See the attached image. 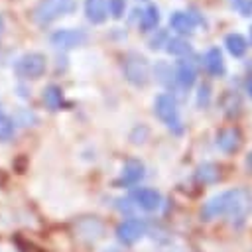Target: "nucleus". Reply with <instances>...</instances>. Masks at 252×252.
Returning a JSON list of instances; mask_svg holds the SVG:
<instances>
[{
  "mask_svg": "<svg viewBox=\"0 0 252 252\" xmlns=\"http://www.w3.org/2000/svg\"><path fill=\"white\" fill-rule=\"evenodd\" d=\"M130 201L136 207H140L144 211H150V213L158 211L161 207V195L152 187H136L130 195Z\"/></svg>",
  "mask_w": 252,
  "mask_h": 252,
  "instance_id": "6e6552de",
  "label": "nucleus"
},
{
  "mask_svg": "<svg viewBox=\"0 0 252 252\" xmlns=\"http://www.w3.org/2000/svg\"><path fill=\"white\" fill-rule=\"evenodd\" d=\"M45 69H47V59L39 51L24 53L14 65L16 75L22 79H39L45 73Z\"/></svg>",
  "mask_w": 252,
  "mask_h": 252,
  "instance_id": "39448f33",
  "label": "nucleus"
},
{
  "mask_svg": "<svg viewBox=\"0 0 252 252\" xmlns=\"http://www.w3.org/2000/svg\"><path fill=\"white\" fill-rule=\"evenodd\" d=\"M85 16L91 24H104L108 18V0H85Z\"/></svg>",
  "mask_w": 252,
  "mask_h": 252,
  "instance_id": "ddd939ff",
  "label": "nucleus"
},
{
  "mask_svg": "<svg viewBox=\"0 0 252 252\" xmlns=\"http://www.w3.org/2000/svg\"><path fill=\"white\" fill-rule=\"evenodd\" d=\"M250 41H252V28H250Z\"/></svg>",
  "mask_w": 252,
  "mask_h": 252,
  "instance_id": "c756f323",
  "label": "nucleus"
},
{
  "mask_svg": "<svg viewBox=\"0 0 252 252\" xmlns=\"http://www.w3.org/2000/svg\"><path fill=\"white\" fill-rule=\"evenodd\" d=\"M144 177V163L140 159H128L124 165H122V171H120V177H118V185H136L140 179Z\"/></svg>",
  "mask_w": 252,
  "mask_h": 252,
  "instance_id": "f8f14e48",
  "label": "nucleus"
},
{
  "mask_svg": "<svg viewBox=\"0 0 252 252\" xmlns=\"http://www.w3.org/2000/svg\"><path fill=\"white\" fill-rule=\"evenodd\" d=\"M242 144V136L238 128H222L217 134V148L224 154H234Z\"/></svg>",
  "mask_w": 252,
  "mask_h": 252,
  "instance_id": "1a4fd4ad",
  "label": "nucleus"
},
{
  "mask_svg": "<svg viewBox=\"0 0 252 252\" xmlns=\"http://www.w3.org/2000/svg\"><path fill=\"white\" fill-rule=\"evenodd\" d=\"M158 24H159V10H158V6L148 4L140 12V28L144 32H152V30L158 28Z\"/></svg>",
  "mask_w": 252,
  "mask_h": 252,
  "instance_id": "a211bd4d",
  "label": "nucleus"
},
{
  "mask_svg": "<svg viewBox=\"0 0 252 252\" xmlns=\"http://www.w3.org/2000/svg\"><path fill=\"white\" fill-rule=\"evenodd\" d=\"M154 73H156V77H158L159 83L171 87V77L175 79V71H171V67L167 63H158L156 69H154Z\"/></svg>",
  "mask_w": 252,
  "mask_h": 252,
  "instance_id": "4be33fe9",
  "label": "nucleus"
},
{
  "mask_svg": "<svg viewBox=\"0 0 252 252\" xmlns=\"http://www.w3.org/2000/svg\"><path fill=\"white\" fill-rule=\"evenodd\" d=\"M165 49H167V53L177 55V57H185V55L191 53V45H189V41L183 39V37H179V35H177V37H169L167 43H165Z\"/></svg>",
  "mask_w": 252,
  "mask_h": 252,
  "instance_id": "aec40b11",
  "label": "nucleus"
},
{
  "mask_svg": "<svg viewBox=\"0 0 252 252\" xmlns=\"http://www.w3.org/2000/svg\"><path fill=\"white\" fill-rule=\"evenodd\" d=\"M219 177H220V169H219V165L213 163V161H205V163H201V165L195 169V179H197L199 183H203V185H211V183H215Z\"/></svg>",
  "mask_w": 252,
  "mask_h": 252,
  "instance_id": "dca6fc26",
  "label": "nucleus"
},
{
  "mask_svg": "<svg viewBox=\"0 0 252 252\" xmlns=\"http://www.w3.org/2000/svg\"><path fill=\"white\" fill-rule=\"evenodd\" d=\"M124 79L134 87H146L150 81V63L138 51H128L122 61Z\"/></svg>",
  "mask_w": 252,
  "mask_h": 252,
  "instance_id": "7ed1b4c3",
  "label": "nucleus"
},
{
  "mask_svg": "<svg viewBox=\"0 0 252 252\" xmlns=\"http://www.w3.org/2000/svg\"><path fill=\"white\" fill-rule=\"evenodd\" d=\"M246 165L252 169V152H250V154H248V158H246Z\"/></svg>",
  "mask_w": 252,
  "mask_h": 252,
  "instance_id": "cd10ccee",
  "label": "nucleus"
},
{
  "mask_svg": "<svg viewBox=\"0 0 252 252\" xmlns=\"http://www.w3.org/2000/svg\"><path fill=\"white\" fill-rule=\"evenodd\" d=\"M203 20L199 18V16H195V14H191V12H173L171 16H169V26L177 32V33H191L193 32V28L197 26V24H201Z\"/></svg>",
  "mask_w": 252,
  "mask_h": 252,
  "instance_id": "9b49d317",
  "label": "nucleus"
},
{
  "mask_svg": "<svg viewBox=\"0 0 252 252\" xmlns=\"http://www.w3.org/2000/svg\"><path fill=\"white\" fill-rule=\"evenodd\" d=\"M124 10H126V0H108V12L112 18L120 20L124 16Z\"/></svg>",
  "mask_w": 252,
  "mask_h": 252,
  "instance_id": "5701e85b",
  "label": "nucleus"
},
{
  "mask_svg": "<svg viewBox=\"0 0 252 252\" xmlns=\"http://www.w3.org/2000/svg\"><path fill=\"white\" fill-rule=\"evenodd\" d=\"M203 65H205V69H207L211 75L220 77V75L224 73V59H222L220 49H219V47H211V49L205 53V57H203Z\"/></svg>",
  "mask_w": 252,
  "mask_h": 252,
  "instance_id": "2eb2a0df",
  "label": "nucleus"
},
{
  "mask_svg": "<svg viewBox=\"0 0 252 252\" xmlns=\"http://www.w3.org/2000/svg\"><path fill=\"white\" fill-rule=\"evenodd\" d=\"M77 232H79V236L83 240L94 242V240H98L102 236L104 226H102V222L96 217H85V219H81L77 222Z\"/></svg>",
  "mask_w": 252,
  "mask_h": 252,
  "instance_id": "9d476101",
  "label": "nucleus"
},
{
  "mask_svg": "<svg viewBox=\"0 0 252 252\" xmlns=\"http://www.w3.org/2000/svg\"><path fill=\"white\" fill-rule=\"evenodd\" d=\"M14 132H16V126H14V120L0 112V142H8L14 138Z\"/></svg>",
  "mask_w": 252,
  "mask_h": 252,
  "instance_id": "412c9836",
  "label": "nucleus"
},
{
  "mask_svg": "<svg viewBox=\"0 0 252 252\" xmlns=\"http://www.w3.org/2000/svg\"><path fill=\"white\" fill-rule=\"evenodd\" d=\"M77 10V0H39L32 12L37 26H49L51 22L69 16Z\"/></svg>",
  "mask_w": 252,
  "mask_h": 252,
  "instance_id": "f03ea898",
  "label": "nucleus"
},
{
  "mask_svg": "<svg viewBox=\"0 0 252 252\" xmlns=\"http://www.w3.org/2000/svg\"><path fill=\"white\" fill-rule=\"evenodd\" d=\"M49 41H51L53 47L63 49V51H69V49H75V47L83 45L87 41V33H85V30H75V28L55 30L49 35Z\"/></svg>",
  "mask_w": 252,
  "mask_h": 252,
  "instance_id": "423d86ee",
  "label": "nucleus"
},
{
  "mask_svg": "<svg viewBox=\"0 0 252 252\" xmlns=\"http://www.w3.org/2000/svg\"><path fill=\"white\" fill-rule=\"evenodd\" d=\"M195 79H197L195 65L191 61H187V59H181L177 63V67H175V83L181 89H189V87H193Z\"/></svg>",
  "mask_w": 252,
  "mask_h": 252,
  "instance_id": "4468645a",
  "label": "nucleus"
},
{
  "mask_svg": "<svg viewBox=\"0 0 252 252\" xmlns=\"http://www.w3.org/2000/svg\"><path fill=\"white\" fill-rule=\"evenodd\" d=\"M167 39H169V37H167V33H165V32H161V33H159V37H152V39H150V47H152V49H158V47H161V45H159V41L167 43Z\"/></svg>",
  "mask_w": 252,
  "mask_h": 252,
  "instance_id": "a878e982",
  "label": "nucleus"
},
{
  "mask_svg": "<svg viewBox=\"0 0 252 252\" xmlns=\"http://www.w3.org/2000/svg\"><path fill=\"white\" fill-rule=\"evenodd\" d=\"M41 98L49 110H59L63 106V91L59 85H47L41 93Z\"/></svg>",
  "mask_w": 252,
  "mask_h": 252,
  "instance_id": "f3484780",
  "label": "nucleus"
},
{
  "mask_svg": "<svg viewBox=\"0 0 252 252\" xmlns=\"http://www.w3.org/2000/svg\"><path fill=\"white\" fill-rule=\"evenodd\" d=\"M246 91H248V94L252 96V79H248V83H246Z\"/></svg>",
  "mask_w": 252,
  "mask_h": 252,
  "instance_id": "bb28decb",
  "label": "nucleus"
},
{
  "mask_svg": "<svg viewBox=\"0 0 252 252\" xmlns=\"http://www.w3.org/2000/svg\"><path fill=\"white\" fill-rule=\"evenodd\" d=\"M252 213V191L248 187H234L211 197L203 209V220H213L217 217H226L230 224L242 226Z\"/></svg>",
  "mask_w": 252,
  "mask_h": 252,
  "instance_id": "f257e3e1",
  "label": "nucleus"
},
{
  "mask_svg": "<svg viewBox=\"0 0 252 252\" xmlns=\"http://www.w3.org/2000/svg\"><path fill=\"white\" fill-rule=\"evenodd\" d=\"M209 96H211V87L207 85V83H203L201 87H199V93H197V104L203 108V106H207L209 104Z\"/></svg>",
  "mask_w": 252,
  "mask_h": 252,
  "instance_id": "393cba45",
  "label": "nucleus"
},
{
  "mask_svg": "<svg viewBox=\"0 0 252 252\" xmlns=\"http://www.w3.org/2000/svg\"><path fill=\"white\" fill-rule=\"evenodd\" d=\"M2 30H4V20H2V16H0V33H2Z\"/></svg>",
  "mask_w": 252,
  "mask_h": 252,
  "instance_id": "c85d7f7f",
  "label": "nucleus"
},
{
  "mask_svg": "<svg viewBox=\"0 0 252 252\" xmlns=\"http://www.w3.org/2000/svg\"><path fill=\"white\" fill-rule=\"evenodd\" d=\"M146 222L142 219H126L116 226V238L122 244H134L146 234Z\"/></svg>",
  "mask_w": 252,
  "mask_h": 252,
  "instance_id": "0eeeda50",
  "label": "nucleus"
},
{
  "mask_svg": "<svg viewBox=\"0 0 252 252\" xmlns=\"http://www.w3.org/2000/svg\"><path fill=\"white\" fill-rule=\"evenodd\" d=\"M232 8H236L242 16H252V0H230Z\"/></svg>",
  "mask_w": 252,
  "mask_h": 252,
  "instance_id": "b1692460",
  "label": "nucleus"
},
{
  "mask_svg": "<svg viewBox=\"0 0 252 252\" xmlns=\"http://www.w3.org/2000/svg\"><path fill=\"white\" fill-rule=\"evenodd\" d=\"M154 112H156V116L171 132H175V134H181L183 132V124H181L177 102H175V98L169 93H161V94L156 96V100H154Z\"/></svg>",
  "mask_w": 252,
  "mask_h": 252,
  "instance_id": "20e7f679",
  "label": "nucleus"
},
{
  "mask_svg": "<svg viewBox=\"0 0 252 252\" xmlns=\"http://www.w3.org/2000/svg\"><path fill=\"white\" fill-rule=\"evenodd\" d=\"M224 45H226L228 53L234 55V57H242L246 53V49H248V41L240 33H228L224 37Z\"/></svg>",
  "mask_w": 252,
  "mask_h": 252,
  "instance_id": "6ab92c4d",
  "label": "nucleus"
}]
</instances>
